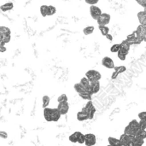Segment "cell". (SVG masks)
Returning a JSON list of instances; mask_svg holds the SVG:
<instances>
[{"label": "cell", "instance_id": "cell-39", "mask_svg": "<svg viewBox=\"0 0 146 146\" xmlns=\"http://www.w3.org/2000/svg\"><path fill=\"white\" fill-rule=\"evenodd\" d=\"M136 2L142 7L146 8V0H136Z\"/></svg>", "mask_w": 146, "mask_h": 146}, {"label": "cell", "instance_id": "cell-30", "mask_svg": "<svg viewBox=\"0 0 146 146\" xmlns=\"http://www.w3.org/2000/svg\"><path fill=\"white\" fill-rule=\"evenodd\" d=\"M121 49V45L120 44H113L111 47H110V51L113 52V53H117Z\"/></svg>", "mask_w": 146, "mask_h": 146}, {"label": "cell", "instance_id": "cell-38", "mask_svg": "<svg viewBox=\"0 0 146 146\" xmlns=\"http://www.w3.org/2000/svg\"><path fill=\"white\" fill-rule=\"evenodd\" d=\"M0 138L1 139H6L8 138V134L6 132L4 131H0Z\"/></svg>", "mask_w": 146, "mask_h": 146}, {"label": "cell", "instance_id": "cell-24", "mask_svg": "<svg viewBox=\"0 0 146 146\" xmlns=\"http://www.w3.org/2000/svg\"><path fill=\"white\" fill-rule=\"evenodd\" d=\"M98 28H99L102 35H104V36H106L107 34L110 33V28L106 26H98Z\"/></svg>", "mask_w": 146, "mask_h": 146}, {"label": "cell", "instance_id": "cell-43", "mask_svg": "<svg viewBox=\"0 0 146 146\" xmlns=\"http://www.w3.org/2000/svg\"><path fill=\"white\" fill-rule=\"evenodd\" d=\"M143 27H144V29H145V33H146V23L143 25Z\"/></svg>", "mask_w": 146, "mask_h": 146}, {"label": "cell", "instance_id": "cell-17", "mask_svg": "<svg viewBox=\"0 0 146 146\" xmlns=\"http://www.w3.org/2000/svg\"><path fill=\"white\" fill-rule=\"evenodd\" d=\"M108 141H109V144L111 146H122L120 139H117L115 138H113V137H110L108 139Z\"/></svg>", "mask_w": 146, "mask_h": 146}, {"label": "cell", "instance_id": "cell-29", "mask_svg": "<svg viewBox=\"0 0 146 146\" xmlns=\"http://www.w3.org/2000/svg\"><path fill=\"white\" fill-rule=\"evenodd\" d=\"M114 69H115V73H117L118 74H120L121 73H124L127 70V68L125 66H118V67H115Z\"/></svg>", "mask_w": 146, "mask_h": 146}, {"label": "cell", "instance_id": "cell-47", "mask_svg": "<svg viewBox=\"0 0 146 146\" xmlns=\"http://www.w3.org/2000/svg\"><path fill=\"white\" fill-rule=\"evenodd\" d=\"M108 146H111V145H108Z\"/></svg>", "mask_w": 146, "mask_h": 146}, {"label": "cell", "instance_id": "cell-12", "mask_svg": "<svg viewBox=\"0 0 146 146\" xmlns=\"http://www.w3.org/2000/svg\"><path fill=\"white\" fill-rule=\"evenodd\" d=\"M77 120L79 121H86V120H89V115H88V113L81 110L80 112H78L77 114Z\"/></svg>", "mask_w": 146, "mask_h": 146}, {"label": "cell", "instance_id": "cell-2", "mask_svg": "<svg viewBox=\"0 0 146 146\" xmlns=\"http://www.w3.org/2000/svg\"><path fill=\"white\" fill-rule=\"evenodd\" d=\"M86 77L89 80L90 82H92V81H99L102 78V75L98 71L92 69L86 73Z\"/></svg>", "mask_w": 146, "mask_h": 146}, {"label": "cell", "instance_id": "cell-46", "mask_svg": "<svg viewBox=\"0 0 146 146\" xmlns=\"http://www.w3.org/2000/svg\"><path fill=\"white\" fill-rule=\"evenodd\" d=\"M144 11H145L146 12V8H144Z\"/></svg>", "mask_w": 146, "mask_h": 146}, {"label": "cell", "instance_id": "cell-10", "mask_svg": "<svg viewBox=\"0 0 146 146\" xmlns=\"http://www.w3.org/2000/svg\"><path fill=\"white\" fill-rule=\"evenodd\" d=\"M133 138V136H128V135L123 133V134L120 137V141H121L122 146L127 145H130V144L132 143Z\"/></svg>", "mask_w": 146, "mask_h": 146}, {"label": "cell", "instance_id": "cell-35", "mask_svg": "<svg viewBox=\"0 0 146 146\" xmlns=\"http://www.w3.org/2000/svg\"><path fill=\"white\" fill-rule=\"evenodd\" d=\"M79 144L82 145V144H85V135L80 132V134H79V137H78V142Z\"/></svg>", "mask_w": 146, "mask_h": 146}, {"label": "cell", "instance_id": "cell-16", "mask_svg": "<svg viewBox=\"0 0 146 146\" xmlns=\"http://www.w3.org/2000/svg\"><path fill=\"white\" fill-rule=\"evenodd\" d=\"M138 19L141 25H144L146 23V12L145 11H139L138 13Z\"/></svg>", "mask_w": 146, "mask_h": 146}, {"label": "cell", "instance_id": "cell-37", "mask_svg": "<svg viewBox=\"0 0 146 146\" xmlns=\"http://www.w3.org/2000/svg\"><path fill=\"white\" fill-rule=\"evenodd\" d=\"M86 3L90 4V5H96L99 0H85Z\"/></svg>", "mask_w": 146, "mask_h": 146}, {"label": "cell", "instance_id": "cell-42", "mask_svg": "<svg viewBox=\"0 0 146 146\" xmlns=\"http://www.w3.org/2000/svg\"><path fill=\"white\" fill-rule=\"evenodd\" d=\"M105 37H106V38H108V39H109L110 41H112V40H113V36H112V35H111L110 33L107 34V35H106Z\"/></svg>", "mask_w": 146, "mask_h": 146}, {"label": "cell", "instance_id": "cell-33", "mask_svg": "<svg viewBox=\"0 0 146 146\" xmlns=\"http://www.w3.org/2000/svg\"><path fill=\"white\" fill-rule=\"evenodd\" d=\"M57 102L58 104L59 103H65V102H68V97L66 94H62L61 96L58 97L57 98Z\"/></svg>", "mask_w": 146, "mask_h": 146}, {"label": "cell", "instance_id": "cell-31", "mask_svg": "<svg viewBox=\"0 0 146 146\" xmlns=\"http://www.w3.org/2000/svg\"><path fill=\"white\" fill-rule=\"evenodd\" d=\"M79 95H80V97L81 98H83V99H86V100H88V101H92V95L89 94L88 92H83V93H80V94H79Z\"/></svg>", "mask_w": 146, "mask_h": 146}, {"label": "cell", "instance_id": "cell-25", "mask_svg": "<svg viewBox=\"0 0 146 146\" xmlns=\"http://www.w3.org/2000/svg\"><path fill=\"white\" fill-rule=\"evenodd\" d=\"M93 32H94V27L93 26H88V27H86L83 29V33H84L85 35H90Z\"/></svg>", "mask_w": 146, "mask_h": 146}, {"label": "cell", "instance_id": "cell-22", "mask_svg": "<svg viewBox=\"0 0 146 146\" xmlns=\"http://www.w3.org/2000/svg\"><path fill=\"white\" fill-rule=\"evenodd\" d=\"M134 136L137 137V138L145 139H146V131L145 130H141V129H139V130L137 131V133H135Z\"/></svg>", "mask_w": 146, "mask_h": 146}, {"label": "cell", "instance_id": "cell-36", "mask_svg": "<svg viewBox=\"0 0 146 146\" xmlns=\"http://www.w3.org/2000/svg\"><path fill=\"white\" fill-rule=\"evenodd\" d=\"M10 38H11L10 35H3V38H2V43L5 44L9 43V42L10 41Z\"/></svg>", "mask_w": 146, "mask_h": 146}, {"label": "cell", "instance_id": "cell-15", "mask_svg": "<svg viewBox=\"0 0 146 146\" xmlns=\"http://www.w3.org/2000/svg\"><path fill=\"white\" fill-rule=\"evenodd\" d=\"M14 7V3H11V2H9V3H6L3 5L0 6V9L3 11V12H7V11H9L13 9Z\"/></svg>", "mask_w": 146, "mask_h": 146}, {"label": "cell", "instance_id": "cell-45", "mask_svg": "<svg viewBox=\"0 0 146 146\" xmlns=\"http://www.w3.org/2000/svg\"><path fill=\"white\" fill-rule=\"evenodd\" d=\"M144 41H145V42H146V34L145 35V37H144Z\"/></svg>", "mask_w": 146, "mask_h": 146}, {"label": "cell", "instance_id": "cell-20", "mask_svg": "<svg viewBox=\"0 0 146 146\" xmlns=\"http://www.w3.org/2000/svg\"><path fill=\"white\" fill-rule=\"evenodd\" d=\"M74 90H75L79 94L83 93V92H86V90L85 89V87H84L80 83H77V84H75V85H74Z\"/></svg>", "mask_w": 146, "mask_h": 146}, {"label": "cell", "instance_id": "cell-28", "mask_svg": "<svg viewBox=\"0 0 146 146\" xmlns=\"http://www.w3.org/2000/svg\"><path fill=\"white\" fill-rule=\"evenodd\" d=\"M50 98L49 96H44L43 98H42V102H43V108L45 109L47 108V106L50 104Z\"/></svg>", "mask_w": 146, "mask_h": 146}, {"label": "cell", "instance_id": "cell-4", "mask_svg": "<svg viewBox=\"0 0 146 146\" xmlns=\"http://www.w3.org/2000/svg\"><path fill=\"white\" fill-rule=\"evenodd\" d=\"M90 14H91V16L94 20H98V18L102 14V10L99 7H98L96 5H91L90 6Z\"/></svg>", "mask_w": 146, "mask_h": 146}, {"label": "cell", "instance_id": "cell-18", "mask_svg": "<svg viewBox=\"0 0 146 146\" xmlns=\"http://www.w3.org/2000/svg\"><path fill=\"white\" fill-rule=\"evenodd\" d=\"M120 45H121V50H124V51L127 52V53L129 52L131 45H130V44H129L127 40H123V41L120 44Z\"/></svg>", "mask_w": 146, "mask_h": 146}, {"label": "cell", "instance_id": "cell-8", "mask_svg": "<svg viewBox=\"0 0 146 146\" xmlns=\"http://www.w3.org/2000/svg\"><path fill=\"white\" fill-rule=\"evenodd\" d=\"M102 65L107 68H110V69H114V68L115 67V63H114V61L109 57V56H105L103 58L102 60Z\"/></svg>", "mask_w": 146, "mask_h": 146}, {"label": "cell", "instance_id": "cell-5", "mask_svg": "<svg viewBox=\"0 0 146 146\" xmlns=\"http://www.w3.org/2000/svg\"><path fill=\"white\" fill-rule=\"evenodd\" d=\"M126 40L130 44V45H132V44H141L143 42V40H141V39H139V38H137L136 33H135V31L133 33L127 35Z\"/></svg>", "mask_w": 146, "mask_h": 146}, {"label": "cell", "instance_id": "cell-41", "mask_svg": "<svg viewBox=\"0 0 146 146\" xmlns=\"http://www.w3.org/2000/svg\"><path fill=\"white\" fill-rule=\"evenodd\" d=\"M6 51V47L4 46V44L0 42V52H4Z\"/></svg>", "mask_w": 146, "mask_h": 146}, {"label": "cell", "instance_id": "cell-23", "mask_svg": "<svg viewBox=\"0 0 146 146\" xmlns=\"http://www.w3.org/2000/svg\"><path fill=\"white\" fill-rule=\"evenodd\" d=\"M48 12H49V8H48V5H42L40 7V13H41V15L45 17L48 15Z\"/></svg>", "mask_w": 146, "mask_h": 146}, {"label": "cell", "instance_id": "cell-40", "mask_svg": "<svg viewBox=\"0 0 146 146\" xmlns=\"http://www.w3.org/2000/svg\"><path fill=\"white\" fill-rule=\"evenodd\" d=\"M139 118L140 120H145L146 119V111H144V112H140L139 114Z\"/></svg>", "mask_w": 146, "mask_h": 146}, {"label": "cell", "instance_id": "cell-13", "mask_svg": "<svg viewBox=\"0 0 146 146\" xmlns=\"http://www.w3.org/2000/svg\"><path fill=\"white\" fill-rule=\"evenodd\" d=\"M91 89L93 94H96L100 90V82L99 81H92L91 82Z\"/></svg>", "mask_w": 146, "mask_h": 146}, {"label": "cell", "instance_id": "cell-1", "mask_svg": "<svg viewBox=\"0 0 146 146\" xmlns=\"http://www.w3.org/2000/svg\"><path fill=\"white\" fill-rule=\"evenodd\" d=\"M62 115L58 111V110L51 109V108H45L44 109V117L47 121H58L61 118Z\"/></svg>", "mask_w": 146, "mask_h": 146}, {"label": "cell", "instance_id": "cell-26", "mask_svg": "<svg viewBox=\"0 0 146 146\" xmlns=\"http://www.w3.org/2000/svg\"><path fill=\"white\" fill-rule=\"evenodd\" d=\"M127 54L128 53H127V52H125L124 50H121L120 49V50L117 52V56H118V58L120 59V60H121V61H125L126 60V58H127Z\"/></svg>", "mask_w": 146, "mask_h": 146}, {"label": "cell", "instance_id": "cell-34", "mask_svg": "<svg viewBox=\"0 0 146 146\" xmlns=\"http://www.w3.org/2000/svg\"><path fill=\"white\" fill-rule=\"evenodd\" d=\"M48 8H49V12H48V15H53L54 14H56V9L52 6V5H48Z\"/></svg>", "mask_w": 146, "mask_h": 146}, {"label": "cell", "instance_id": "cell-7", "mask_svg": "<svg viewBox=\"0 0 146 146\" xmlns=\"http://www.w3.org/2000/svg\"><path fill=\"white\" fill-rule=\"evenodd\" d=\"M85 108L88 110V115H89V120H92L94 117V115L96 113V108L94 107L92 101H88V103L86 104Z\"/></svg>", "mask_w": 146, "mask_h": 146}, {"label": "cell", "instance_id": "cell-44", "mask_svg": "<svg viewBox=\"0 0 146 146\" xmlns=\"http://www.w3.org/2000/svg\"><path fill=\"white\" fill-rule=\"evenodd\" d=\"M125 146H134V145H133V143H131L130 145H125Z\"/></svg>", "mask_w": 146, "mask_h": 146}, {"label": "cell", "instance_id": "cell-3", "mask_svg": "<svg viewBox=\"0 0 146 146\" xmlns=\"http://www.w3.org/2000/svg\"><path fill=\"white\" fill-rule=\"evenodd\" d=\"M111 20V16L108 13H102L101 15L98 18L97 22L98 26H107Z\"/></svg>", "mask_w": 146, "mask_h": 146}, {"label": "cell", "instance_id": "cell-14", "mask_svg": "<svg viewBox=\"0 0 146 146\" xmlns=\"http://www.w3.org/2000/svg\"><path fill=\"white\" fill-rule=\"evenodd\" d=\"M128 127L136 133L138 130H139V121L137 120H133L132 121L129 122L128 124Z\"/></svg>", "mask_w": 146, "mask_h": 146}, {"label": "cell", "instance_id": "cell-9", "mask_svg": "<svg viewBox=\"0 0 146 146\" xmlns=\"http://www.w3.org/2000/svg\"><path fill=\"white\" fill-rule=\"evenodd\" d=\"M56 109L58 110V111L60 112V114H61L62 115H66V114L68 112L69 104H68V102H65V103H59Z\"/></svg>", "mask_w": 146, "mask_h": 146}, {"label": "cell", "instance_id": "cell-21", "mask_svg": "<svg viewBox=\"0 0 146 146\" xmlns=\"http://www.w3.org/2000/svg\"><path fill=\"white\" fill-rule=\"evenodd\" d=\"M79 134H80V132H75L73 134H71L68 138L69 141L72 142V143H77L78 142V137H79Z\"/></svg>", "mask_w": 146, "mask_h": 146}, {"label": "cell", "instance_id": "cell-19", "mask_svg": "<svg viewBox=\"0 0 146 146\" xmlns=\"http://www.w3.org/2000/svg\"><path fill=\"white\" fill-rule=\"evenodd\" d=\"M132 143L133 144L134 146H143V145L145 144V140L142 139H139V138H137V137L133 136Z\"/></svg>", "mask_w": 146, "mask_h": 146}, {"label": "cell", "instance_id": "cell-27", "mask_svg": "<svg viewBox=\"0 0 146 146\" xmlns=\"http://www.w3.org/2000/svg\"><path fill=\"white\" fill-rule=\"evenodd\" d=\"M10 29L7 27H0V34L2 35H10Z\"/></svg>", "mask_w": 146, "mask_h": 146}, {"label": "cell", "instance_id": "cell-11", "mask_svg": "<svg viewBox=\"0 0 146 146\" xmlns=\"http://www.w3.org/2000/svg\"><path fill=\"white\" fill-rule=\"evenodd\" d=\"M135 33H136V36H137L138 38H139V39H141V40L144 41V37H145V35L146 34V33L145 31V29H144L143 25H141V24L139 25V27L135 30Z\"/></svg>", "mask_w": 146, "mask_h": 146}, {"label": "cell", "instance_id": "cell-6", "mask_svg": "<svg viewBox=\"0 0 146 146\" xmlns=\"http://www.w3.org/2000/svg\"><path fill=\"white\" fill-rule=\"evenodd\" d=\"M96 136L92 133L85 134V144L86 146H93L96 145Z\"/></svg>", "mask_w": 146, "mask_h": 146}, {"label": "cell", "instance_id": "cell-32", "mask_svg": "<svg viewBox=\"0 0 146 146\" xmlns=\"http://www.w3.org/2000/svg\"><path fill=\"white\" fill-rule=\"evenodd\" d=\"M124 133L127 134V135H128V136H134V135H135V133H134L128 126H127V127H125Z\"/></svg>", "mask_w": 146, "mask_h": 146}]
</instances>
